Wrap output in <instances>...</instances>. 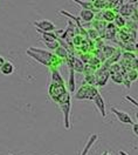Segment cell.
<instances>
[{
    "mask_svg": "<svg viewBox=\"0 0 138 155\" xmlns=\"http://www.w3.org/2000/svg\"><path fill=\"white\" fill-rule=\"evenodd\" d=\"M26 54L30 57L33 60H35L36 62L48 67L49 71L50 69H58L60 65H62L64 62V60L59 58L58 55H55L54 52H50L47 49L36 48L33 46L26 51Z\"/></svg>",
    "mask_w": 138,
    "mask_h": 155,
    "instance_id": "6da1fadb",
    "label": "cell"
},
{
    "mask_svg": "<svg viewBox=\"0 0 138 155\" xmlns=\"http://www.w3.org/2000/svg\"><path fill=\"white\" fill-rule=\"evenodd\" d=\"M61 112L63 113V126L66 129H70V108H71V95L68 91L56 102Z\"/></svg>",
    "mask_w": 138,
    "mask_h": 155,
    "instance_id": "7a4b0ae2",
    "label": "cell"
},
{
    "mask_svg": "<svg viewBox=\"0 0 138 155\" xmlns=\"http://www.w3.org/2000/svg\"><path fill=\"white\" fill-rule=\"evenodd\" d=\"M99 89L96 86L94 85H89V84H86L83 81L82 86L79 88V91L76 92V94L74 95V97L76 100H89V101H93L94 97L99 94Z\"/></svg>",
    "mask_w": 138,
    "mask_h": 155,
    "instance_id": "3957f363",
    "label": "cell"
},
{
    "mask_svg": "<svg viewBox=\"0 0 138 155\" xmlns=\"http://www.w3.org/2000/svg\"><path fill=\"white\" fill-rule=\"evenodd\" d=\"M66 92H67V87L64 86L63 82H56V81H52L50 80L49 87H48V95L55 104L59 101V99Z\"/></svg>",
    "mask_w": 138,
    "mask_h": 155,
    "instance_id": "277c9868",
    "label": "cell"
},
{
    "mask_svg": "<svg viewBox=\"0 0 138 155\" xmlns=\"http://www.w3.org/2000/svg\"><path fill=\"white\" fill-rule=\"evenodd\" d=\"M109 78H110V73L105 67H99L95 71V86L99 87H104L108 82Z\"/></svg>",
    "mask_w": 138,
    "mask_h": 155,
    "instance_id": "5b68a950",
    "label": "cell"
},
{
    "mask_svg": "<svg viewBox=\"0 0 138 155\" xmlns=\"http://www.w3.org/2000/svg\"><path fill=\"white\" fill-rule=\"evenodd\" d=\"M110 110H111V113H112L114 115L117 117V120H118L119 122H122V124H124V125H132V124H133L131 116L129 115L127 112L119 110L116 107H111Z\"/></svg>",
    "mask_w": 138,
    "mask_h": 155,
    "instance_id": "8992f818",
    "label": "cell"
},
{
    "mask_svg": "<svg viewBox=\"0 0 138 155\" xmlns=\"http://www.w3.org/2000/svg\"><path fill=\"white\" fill-rule=\"evenodd\" d=\"M136 10H137L136 4L127 2V4H122V5H119L118 7H117V13L121 14L122 17H124V18H130Z\"/></svg>",
    "mask_w": 138,
    "mask_h": 155,
    "instance_id": "52a82bcc",
    "label": "cell"
},
{
    "mask_svg": "<svg viewBox=\"0 0 138 155\" xmlns=\"http://www.w3.org/2000/svg\"><path fill=\"white\" fill-rule=\"evenodd\" d=\"M34 27L38 29H41L43 32H55L56 26L54 22H52L50 20H39V21H34L33 22Z\"/></svg>",
    "mask_w": 138,
    "mask_h": 155,
    "instance_id": "ba28073f",
    "label": "cell"
},
{
    "mask_svg": "<svg viewBox=\"0 0 138 155\" xmlns=\"http://www.w3.org/2000/svg\"><path fill=\"white\" fill-rule=\"evenodd\" d=\"M94 104H95V107L99 109V112L101 113L102 117H105L107 116V109H105V101H104V97H102V94L99 93L96 97H94Z\"/></svg>",
    "mask_w": 138,
    "mask_h": 155,
    "instance_id": "9c48e42d",
    "label": "cell"
},
{
    "mask_svg": "<svg viewBox=\"0 0 138 155\" xmlns=\"http://www.w3.org/2000/svg\"><path fill=\"white\" fill-rule=\"evenodd\" d=\"M36 32L40 33V35H41V38L40 40L45 44V42H52V41H55V40H58V35H56V33L55 32H43V31H41V29H38L36 28Z\"/></svg>",
    "mask_w": 138,
    "mask_h": 155,
    "instance_id": "30bf717a",
    "label": "cell"
},
{
    "mask_svg": "<svg viewBox=\"0 0 138 155\" xmlns=\"http://www.w3.org/2000/svg\"><path fill=\"white\" fill-rule=\"evenodd\" d=\"M99 140V135L97 134H91V135L89 136L88 141L86 142V145L83 147V150L81 152V154L80 155H88L89 150L93 148V146L96 143V141Z\"/></svg>",
    "mask_w": 138,
    "mask_h": 155,
    "instance_id": "8fae6325",
    "label": "cell"
},
{
    "mask_svg": "<svg viewBox=\"0 0 138 155\" xmlns=\"http://www.w3.org/2000/svg\"><path fill=\"white\" fill-rule=\"evenodd\" d=\"M79 18L83 22H91L93 20L95 19V13L90 10H83L82 8L79 13Z\"/></svg>",
    "mask_w": 138,
    "mask_h": 155,
    "instance_id": "7c38bea8",
    "label": "cell"
},
{
    "mask_svg": "<svg viewBox=\"0 0 138 155\" xmlns=\"http://www.w3.org/2000/svg\"><path fill=\"white\" fill-rule=\"evenodd\" d=\"M76 88V82H75V72L73 68H69V79H68V84H67V91L69 93H74Z\"/></svg>",
    "mask_w": 138,
    "mask_h": 155,
    "instance_id": "4fadbf2b",
    "label": "cell"
},
{
    "mask_svg": "<svg viewBox=\"0 0 138 155\" xmlns=\"http://www.w3.org/2000/svg\"><path fill=\"white\" fill-rule=\"evenodd\" d=\"M74 2H76L77 5H80L83 10H90L93 11L94 13H97L99 11H97L95 8V6H94V4H93V1H83V0H73Z\"/></svg>",
    "mask_w": 138,
    "mask_h": 155,
    "instance_id": "5bb4252c",
    "label": "cell"
},
{
    "mask_svg": "<svg viewBox=\"0 0 138 155\" xmlns=\"http://www.w3.org/2000/svg\"><path fill=\"white\" fill-rule=\"evenodd\" d=\"M0 72H1L4 75H11V74H13V72H14V65H13L11 61H5L4 65L0 67Z\"/></svg>",
    "mask_w": 138,
    "mask_h": 155,
    "instance_id": "9a60e30c",
    "label": "cell"
},
{
    "mask_svg": "<svg viewBox=\"0 0 138 155\" xmlns=\"http://www.w3.org/2000/svg\"><path fill=\"white\" fill-rule=\"evenodd\" d=\"M107 21H104V20H93V28H95L97 32H99V34H103V32H104V29L107 27Z\"/></svg>",
    "mask_w": 138,
    "mask_h": 155,
    "instance_id": "2e32d148",
    "label": "cell"
},
{
    "mask_svg": "<svg viewBox=\"0 0 138 155\" xmlns=\"http://www.w3.org/2000/svg\"><path fill=\"white\" fill-rule=\"evenodd\" d=\"M54 53H55V55H58L59 58L63 59V60L66 61V59H67V57L69 55V53H71V52H70L68 48H66V47L59 45V47L54 51Z\"/></svg>",
    "mask_w": 138,
    "mask_h": 155,
    "instance_id": "e0dca14e",
    "label": "cell"
},
{
    "mask_svg": "<svg viewBox=\"0 0 138 155\" xmlns=\"http://www.w3.org/2000/svg\"><path fill=\"white\" fill-rule=\"evenodd\" d=\"M114 24H115V26L117 27V28H124L125 27V25H127V20L124 17H122L121 14H116V17H115V19H114Z\"/></svg>",
    "mask_w": 138,
    "mask_h": 155,
    "instance_id": "ac0fdd59",
    "label": "cell"
},
{
    "mask_svg": "<svg viewBox=\"0 0 138 155\" xmlns=\"http://www.w3.org/2000/svg\"><path fill=\"white\" fill-rule=\"evenodd\" d=\"M124 78H127L128 80H130L131 82L132 81H136L138 79V73L136 69H132V68H130L128 71H125V74H124Z\"/></svg>",
    "mask_w": 138,
    "mask_h": 155,
    "instance_id": "d6986e66",
    "label": "cell"
},
{
    "mask_svg": "<svg viewBox=\"0 0 138 155\" xmlns=\"http://www.w3.org/2000/svg\"><path fill=\"white\" fill-rule=\"evenodd\" d=\"M110 77H111V80H112L115 84H118V85H122V84H123L124 74L122 73V71H119L117 73H114V74H110Z\"/></svg>",
    "mask_w": 138,
    "mask_h": 155,
    "instance_id": "ffe728a7",
    "label": "cell"
},
{
    "mask_svg": "<svg viewBox=\"0 0 138 155\" xmlns=\"http://www.w3.org/2000/svg\"><path fill=\"white\" fill-rule=\"evenodd\" d=\"M102 52H103V54H104V57H105V60L109 59L114 53H115V51L116 48L115 47H112V46H109V45H105V46H103L102 47Z\"/></svg>",
    "mask_w": 138,
    "mask_h": 155,
    "instance_id": "44dd1931",
    "label": "cell"
},
{
    "mask_svg": "<svg viewBox=\"0 0 138 155\" xmlns=\"http://www.w3.org/2000/svg\"><path fill=\"white\" fill-rule=\"evenodd\" d=\"M137 58V55L133 53V52H124L122 54V59L125 60V61H131L132 59Z\"/></svg>",
    "mask_w": 138,
    "mask_h": 155,
    "instance_id": "7402d4cb",
    "label": "cell"
},
{
    "mask_svg": "<svg viewBox=\"0 0 138 155\" xmlns=\"http://www.w3.org/2000/svg\"><path fill=\"white\" fill-rule=\"evenodd\" d=\"M87 35H88V38H90V39L99 38V33L95 28H89L88 31H87Z\"/></svg>",
    "mask_w": 138,
    "mask_h": 155,
    "instance_id": "603a6c76",
    "label": "cell"
},
{
    "mask_svg": "<svg viewBox=\"0 0 138 155\" xmlns=\"http://www.w3.org/2000/svg\"><path fill=\"white\" fill-rule=\"evenodd\" d=\"M108 71L110 74H114V73H117L119 71H122V67H121V65H118V64L116 62V64H112V65L108 68Z\"/></svg>",
    "mask_w": 138,
    "mask_h": 155,
    "instance_id": "cb8c5ba5",
    "label": "cell"
},
{
    "mask_svg": "<svg viewBox=\"0 0 138 155\" xmlns=\"http://www.w3.org/2000/svg\"><path fill=\"white\" fill-rule=\"evenodd\" d=\"M45 45H46V47H47V48H49L50 51H53V52H54L55 49L59 47L60 44H59V41H58V40H55V41H52V42H45Z\"/></svg>",
    "mask_w": 138,
    "mask_h": 155,
    "instance_id": "d4e9b609",
    "label": "cell"
},
{
    "mask_svg": "<svg viewBox=\"0 0 138 155\" xmlns=\"http://www.w3.org/2000/svg\"><path fill=\"white\" fill-rule=\"evenodd\" d=\"M125 100H128L130 104H132L133 106L138 108V101H137V100H135L132 97H130V95H125Z\"/></svg>",
    "mask_w": 138,
    "mask_h": 155,
    "instance_id": "484cf974",
    "label": "cell"
},
{
    "mask_svg": "<svg viewBox=\"0 0 138 155\" xmlns=\"http://www.w3.org/2000/svg\"><path fill=\"white\" fill-rule=\"evenodd\" d=\"M131 126H132V132H133V134L136 136H138V121L137 122H133Z\"/></svg>",
    "mask_w": 138,
    "mask_h": 155,
    "instance_id": "4316f807",
    "label": "cell"
},
{
    "mask_svg": "<svg viewBox=\"0 0 138 155\" xmlns=\"http://www.w3.org/2000/svg\"><path fill=\"white\" fill-rule=\"evenodd\" d=\"M122 85H125V88H127V89H130V87H131V81L128 80L127 78H124V80H123V84H122Z\"/></svg>",
    "mask_w": 138,
    "mask_h": 155,
    "instance_id": "83f0119b",
    "label": "cell"
},
{
    "mask_svg": "<svg viewBox=\"0 0 138 155\" xmlns=\"http://www.w3.org/2000/svg\"><path fill=\"white\" fill-rule=\"evenodd\" d=\"M5 61H6V60L4 59V57H2V55H0V67L4 65V62H5Z\"/></svg>",
    "mask_w": 138,
    "mask_h": 155,
    "instance_id": "f1b7e54d",
    "label": "cell"
},
{
    "mask_svg": "<svg viewBox=\"0 0 138 155\" xmlns=\"http://www.w3.org/2000/svg\"><path fill=\"white\" fill-rule=\"evenodd\" d=\"M101 155H112V154H111L109 150H104V152H103V153H102Z\"/></svg>",
    "mask_w": 138,
    "mask_h": 155,
    "instance_id": "f546056e",
    "label": "cell"
},
{
    "mask_svg": "<svg viewBox=\"0 0 138 155\" xmlns=\"http://www.w3.org/2000/svg\"><path fill=\"white\" fill-rule=\"evenodd\" d=\"M128 2H130V4H137L138 0H128Z\"/></svg>",
    "mask_w": 138,
    "mask_h": 155,
    "instance_id": "4dcf8cb0",
    "label": "cell"
},
{
    "mask_svg": "<svg viewBox=\"0 0 138 155\" xmlns=\"http://www.w3.org/2000/svg\"><path fill=\"white\" fill-rule=\"evenodd\" d=\"M118 154H119V155H128L127 153H125V152H124V150H119Z\"/></svg>",
    "mask_w": 138,
    "mask_h": 155,
    "instance_id": "1f68e13d",
    "label": "cell"
},
{
    "mask_svg": "<svg viewBox=\"0 0 138 155\" xmlns=\"http://www.w3.org/2000/svg\"><path fill=\"white\" fill-rule=\"evenodd\" d=\"M135 51L138 53V42H136V44H135Z\"/></svg>",
    "mask_w": 138,
    "mask_h": 155,
    "instance_id": "d6a6232c",
    "label": "cell"
},
{
    "mask_svg": "<svg viewBox=\"0 0 138 155\" xmlns=\"http://www.w3.org/2000/svg\"><path fill=\"white\" fill-rule=\"evenodd\" d=\"M136 119H137V121H138V112L136 113Z\"/></svg>",
    "mask_w": 138,
    "mask_h": 155,
    "instance_id": "836d02e7",
    "label": "cell"
},
{
    "mask_svg": "<svg viewBox=\"0 0 138 155\" xmlns=\"http://www.w3.org/2000/svg\"><path fill=\"white\" fill-rule=\"evenodd\" d=\"M136 71H137V73H138V67H137V69H136Z\"/></svg>",
    "mask_w": 138,
    "mask_h": 155,
    "instance_id": "e575fe53",
    "label": "cell"
},
{
    "mask_svg": "<svg viewBox=\"0 0 138 155\" xmlns=\"http://www.w3.org/2000/svg\"><path fill=\"white\" fill-rule=\"evenodd\" d=\"M137 29H138V22H137Z\"/></svg>",
    "mask_w": 138,
    "mask_h": 155,
    "instance_id": "d590c367",
    "label": "cell"
},
{
    "mask_svg": "<svg viewBox=\"0 0 138 155\" xmlns=\"http://www.w3.org/2000/svg\"><path fill=\"white\" fill-rule=\"evenodd\" d=\"M8 155H12V154H8Z\"/></svg>",
    "mask_w": 138,
    "mask_h": 155,
    "instance_id": "8d00e7d4",
    "label": "cell"
},
{
    "mask_svg": "<svg viewBox=\"0 0 138 155\" xmlns=\"http://www.w3.org/2000/svg\"><path fill=\"white\" fill-rule=\"evenodd\" d=\"M137 58H138V57H137Z\"/></svg>",
    "mask_w": 138,
    "mask_h": 155,
    "instance_id": "74e56055",
    "label": "cell"
}]
</instances>
